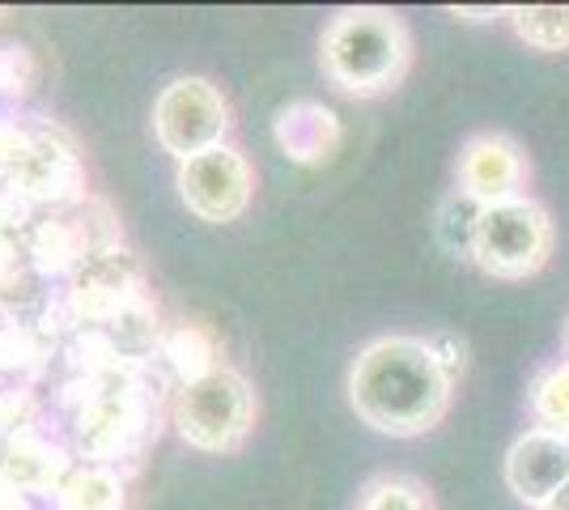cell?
Segmentation results:
<instances>
[{
	"label": "cell",
	"mask_w": 569,
	"mask_h": 510,
	"mask_svg": "<svg viewBox=\"0 0 569 510\" xmlns=\"http://www.w3.org/2000/svg\"><path fill=\"white\" fill-rule=\"evenodd\" d=\"M226 132H230V107L204 77H174L153 102V137L179 162L226 146Z\"/></svg>",
	"instance_id": "5b68a950"
},
{
	"label": "cell",
	"mask_w": 569,
	"mask_h": 510,
	"mask_svg": "<svg viewBox=\"0 0 569 510\" xmlns=\"http://www.w3.org/2000/svg\"><path fill=\"white\" fill-rule=\"evenodd\" d=\"M455 174H459V192L472 196L476 204L485 209V204H501V200L522 196L527 158H522L515 137H506V132H476L459 149Z\"/></svg>",
	"instance_id": "ba28073f"
},
{
	"label": "cell",
	"mask_w": 569,
	"mask_h": 510,
	"mask_svg": "<svg viewBox=\"0 0 569 510\" xmlns=\"http://www.w3.org/2000/svg\"><path fill=\"white\" fill-rule=\"evenodd\" d=\"M123 481L102 463H77L64 486L56 489L60 510H123Z\"/></svg>",
	"instance_id": "7c38bea8"
},
{
	"label": "cell",
	"mask_w": 569,
	"mask_h": 510,
	"mask_svg": "<svg viewBox=\"0 0 569 510\" xmlns=\"http://www.w3.org/2000/svg\"><path fill=\"white\" fill-rule=\"evenodd\" d=\"M98 391L86 400V409L77 413V442L86 456L94 460H111V456H128L149 430V409L144 396L128 379H119V388H107L94 379Z\"/></svg>",
	"instance_id": "52a82bcc"
},
{
	"label": "cell",
	"mask_w": 569,
	"mask_h": 510,
	"mask_svg": "<svg viewBox=\"0 0 569 510\" xmlns=\"http://www.w3.org/2000/svg\"><path fill=\"white\" fill-rule=\"evenodd\" d=\"M162 358L174 366V374L191 383V379H200V374H209L217 370V340L213 332L204 328V323H179V328H170L167 337H162Z\"/></svg>",
	"instance_id": "9a60e30c"
},
{
	"label": "cell",
	"mask_w": 569,
	"mask_h": 510,
	"mask_svg": "<svg viewBox=\"0 0 569 510\" xmlns=\"http://www.w3.org/2000/svg\"><path fill=\"white\" fill-rule=\"evenodd\" d=\"M357 510H433V507H429L426 486H417L408 477H379V481L366 486Z\"/></svg>",
	"instance_id": "ac0fdd59"
},
{
	"label": "cell",
	"mask_w": 569,
	"mask_h": 510,
	"mask_svg": "<svg viewBox=\"0 0 569 510\" xmlns=\"http://www.w3.org/2000/svg\"><path fill=\"white\" fill-rule=\"evenodd\" d=\"M26 251L34 256V268H39V272H69V268L90 260L86 234H81V226H72V221H39Z\"/></svg>",
	"instance_id": "5bb4252c"
},
{
	"label": "cell",
	"mask_w": 569,
	"mask_h": 510,
	"mask_svg": "<svg viewBox=\"0 0 569 510\" xmlns=\"http://www.w3.org/2000/svg\"><path fill=\"white\" fill-rule=\"evenodd\" d=\"M527 404H531V417H536L540 430H557V434L569 438V358L545 366L531 379Z\"/></svg>",
	"instance_id": "2e32d148"
},
{
	"label": "cell",
	"mask_w": 569,
	"mask_h": 510,
	"mask_svg": "<svg viewBox=\"0 0 569 510\" xmlns=\"http://www.w3.org/2000/svg\"><path fill=\"white\" fill-rule=\"evenodd\" d=\"M0 510H34V507H30V498H26L22 489L0 486Z\"/></svg>",
	"instance_id": "603a6c76"
},
{
	"label": "cell",
	"mask_w": 569,
	"mask_h": 510,
	"mask_svg": "<svg viewBox=\"0 0 569 510\" xmlns=\"http://www.w3.org/2000/svg\"><path fill=\"white\" fill-rule=\"evenodd\" d=\"M174 183H179V196L196 218L226 226V221L247 213L256 174H251V162L234 146H217L209 153H196L188 162H179Z\"/></svg>",
	"instance_id": "8992f818"
},
{
	"label": "cell",
	"mask_w": 569,
	"mask_h": 510,
	"mask_svg": "<svg viewBox=\"0 0 569 510\" xmlns=\"http://www.w3.org/2000/svg\"><path fill=\"white\" fill-rule=\"evenodd\" d=\"M429 349H433L438 366L459 383L463 370H468V340L459 337V332H438V337H429Z\"/></svg>",
	"instance_id": "ffe728a7"
},
{
	"label": "cell",
	"mask_w": 569,
	"mask_h": 510,
	"mask_svg": "<svg viewBox=\"0 0 569 510\" xmlns=\"http://www.w3.org/2000/svg\"><path fill=\"white\" fill-rule=\"evenodd\" d=\"M451 18H459V22H493V18H506V9H498V4H493V9H489V4H485V9L451 4Z\"/></svg>",
	"instance_id": "7402d4cb"
},
{
	"label": "cell",
	"mask_w": 569,
	"mask_h": 510,
	"mask_svg": "<svg viewBox=\"0 0 569 510\" xmlns=\"http://www.w3.org/2000/svg\"><path fill=\"white\" fill-rule=\"evenodd\" d=\"M34 81V60L26 48H0V90L4 94H26Z\"/></svg>",
	"instance_id": "d6986e66"
},
{
	"label": "cell",
	"mask_w": 569,
	"mask_h": 510,
	"mask_svg": "<svg viewBox=\"0 0 569 510\" xmlns=\"http://www.w3.org/2000/svg\"><path fill=\"white\" fill-rule=\"evenodd\" d=\"M451 400L455 379L421 337L370 340L349 366V404L379 434H429L451 413Z\"/></svg>",
	"instance_id": "6da1fadb"
},
{
	"label": "cell",
	"mask_w": 569,
	"mask_h": 510,
	"mask_svg": "<svg viewBox=\"0 0 569 510\" xmlns=\"http://www.w3.org/2000/svg\"><path fill=\"white\" fill-rule=\"evenodd\" d=\"M319 64L345 94L379 98L408 73L412 34L391 9H340L319 39Z\"/></svg>",
	"instance_id": "7a4b0ae2"
},
{
	"label": "cell",
	"mask_w": 569,
	"mask_h": 510,
	"mask_svg": "<svg viewBox=\"0 0 569 510\" xmlns=\"http://www.w3.org/2000/svg\"><path fill=\"white\" fill-rule=\"evenodd\" d=\"M566 344H569V328H566Z\"/></svg>",
	"instance_id": "d4e9b609"
},
{
	"label": "cell",
	"mask_w": 569,
	"mask_h": 510,
	"mask_svg": "<svg viewBox=\"0 0 569 510\" xmlns=\"http://www.w3.org/2000/svg\"><path fill=\"white\" fill-rule=\"evenodd\" d=\"M18 272H22V251L9 234H0V286L18 281Z\"/></svg>",
	"instance_id": "44dd1931"
},
{
	"label": "cell",
	"mask_w": 569,
	"mask_h": 510,
	"mask_svg": "<svg viewBox=\"0 0 569 510\" xmlns=\"http://www.w3.org/2000/svg\"><path fill=\"white\" fill-rule=\"evenodd\" d=\"M476 218H480V204L472 196H463L455 188L442 204H438V218H433V239L442 243L447 256L455 260H472V234H476Z\"/></svg>",
	"instance_id": "e0dca14e"
},
{
	"label": "cell",
	"mask_w": 569,
	"mask_h": 510,
	"mask_svg": "<svg viewBox=\"0 0 569 510\" xmlns=\"http://www.w3.org/2000/svg\"><path fill=\"white\" fill-rule=\"evenodd\" d=\"M272 137H277V146L293 162L319 167V162H328L336 149H340V120L332 116V107L298 98V102L281 107V116L272 123Z\"/></svg>",
	"instance_id": "30bf717a"
},
{
	"label": "cell",
	"mask_w": 569,
	"mask_h": 510,
	"mask_svg": "<svg viewBox=\"0 0 569 510\" xmlns=\"http://www.w3.org/2000/svg\"><path fill=\"white\" fill-rule=\"evenodd\" d=\"M506 18L531 51H569V4H510Z\"/></svg>",
	"instance_id": "4fadbf2b"
},
{
	"label": "cell",
	"mask_w": 569,
	"mask_h": 510,
	"mask_svg": "<svg viewBox=\"0 0 569 510\" xmlns=\"http://www.w3.org/2000/svg\"><path fill=\"white\" fill-rule=\"evenodd\" d=\"M69 472H72L69 456L60 447L43 442L39 434H30V430H18V434L9 438V447L0 451V477H4V486L22 489V493H56V489L64 486Z\"/></svg>",
	"instance_id": "8fae6325"
},
{
	"label": "cell",
	"mask_w": 569,
	"mask_h": 510,
	"mask_svg": "<svg viewBox=\"0 0 569 510\" xmlns=\"http://www.w3.org/2000/svg\"><path fill=\"white\" fill-rule=\"evenodd\" d=\"M256 413L260 409L251 383L226 362L191 383H179L174 391V426L196 451H213V456L238 451L256 426Z\"/></svg>",
	"instance_id": "277c9868"
},
{
	"label": "cell",
	"mask_w": 569,
	"mask_h": 510,
	"mask_svg": "<svg viewBox=\"0 0 569 510\" xmlns=\"http://www.w3.org/2000/svg\"><path fill=\"white\" fill-rule=\"evenodd\" d=\"M540 510H569V481L561 489H557V493H552V498H548V502Z\"/></svg>",
	"instance_id": "cb8c5ba5"
},
{
	"label": "cell",
	"mask_w": 569,
	"mask_h": 510,
	"mask_svg": "<svg viewBox=\"0 0 569 510\" xmlns=\"http://www.w3.org/2000/svg\"><path fill=\"white\" fill-rule=\"evenodd\" d=\"M0 486H4V477H0Z\"/></svg>",
	"instance_id": "484cf974"
},
{
	"label": "cell",
	"mask_w": 569,
	"mask_h": 510,
	"mask_svg": "<svg viewBox=\"0 0 569 510\" xmlns=\"http://www.w3.org/2000/svg\"><path fill=\"white\" fill-rule=\"evenodd\" d=\"M506 489L519 498L522 507L540 510L569 481V438L557 430H540L531 426L519 434L506 451Z\"/></svg>",
	"instance_id": "9c48e42d"
},
{
	"label": "cell",
	"mask_w": 569,
	"mask_h": 510,
	"mask_svg": "<svg viewBox=\"0 0 569 510\" xmlns=\"http://www.w3.org/2000/svg\"><path fill=\"white\" fill-rule=\"evenodd\" d=\"M552 243H557V230L545 204L531 196H515L480 209L472 264L493 281H527L552 260Z\"/></svg>",
	"instance_id": "3957f363"
}]
</instances>
